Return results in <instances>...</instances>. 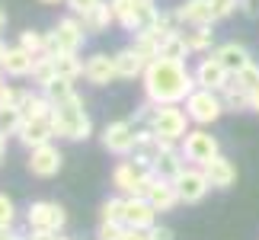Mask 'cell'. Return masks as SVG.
<instances>
[{"label": "cell", "instance_id": "484cf974", "mask_svg": "<svg viewBox=\"0 0 259 240\" xmlns=\"http://www.w3.org/2000/svg\"><path fill=\"white\" fill-rule=\"evenodd\" d=\"M186 170V157H183V151H176V147H170V151H163L160 157L154 160V173L157 176H163V179H179V173Z\"/></svg>", "mask_w": 259, "mask_h": 240}, {"label": "cell", "instance_id": "44dd1931", "mask_svg": "<svg viewBox=\"0 0 259 240\" xmlns=\"http://www.w3.org/2000/svg\"><path fill=\"white\" fill-rule=\"evenodd\" d=\"M80 23L87 29V35H99V32H109V26L115 23V13H112V0H99V4L90 10V13L80 16Z\"/></svg>", "mask_w": 259, "mask_h": 240}, {"label": "cell", "instance_id": "cb8c5ba5", "mask_svg": "<svg viewBox=\"0 0 259 240\" xmlns=\"http://www.w3.org/2000/svg\"><path fill=\"white\" fill-rule=\"evenodd\" d=\"M183 42L189 48V55H202V52H211L214 48V32H211V26H186Z\"/></svg>", "mask_w": 259, "mask_h": 240}, {"label": "cell", "instance_id": "f5cc1de1", "mask_svg": "<svg viewBox=\"0 0 259 240\" xmlns=\"http://www.w3.org/2000/svg\"><path fill=\"white\" fill-rule=\"evenodd\" d=\"M42 4H61V0H42Z\"/></svg>", "mask_w": 259, "mask_h": 240}, {"label": "cell", "instance_id": "f546056e", "mask_svg": "<svg viewBox=\"0 0 259 240\" xmlns=\"http://www.w3.org/2000/svg\"><path fill=\"white\" fill-rule=\"evenodd\" d=\"M32 84H38V90H42L45 84H52V80L58 77V71H55V58L52 55H38L35 58V67H32Z\"/></svg>", "mask_w": 259, "mask_h": 240}, {"label": "cell", "instance_id": "3957f363", "mask_svg": "<svg viewBox=\"0 0 259 240\" xmlns=\"http://www.w3.org/2000/svg\"><path fill=\"white\" fill-rule=\"evenodd\" d=\"M154 164L138 154H128L125 160H118L112 170V186L122 195H147V189L154 183Z\"/></svg>", "mask_w": 259, "mask_h": 240}, {"label": "cell", "instance_id": "74e56055", "mask_svg": "<svg viewBox=\"0 0 259 240\" xmlns=\"http://www.w3.org/2000/svg\"><path fill=\"white\" fill-rule=\"evenodd\" d=\"M125 224L122 221H99L96 227V240H122Z\"/></svg>", "mask_w": 259, "mask_h": 240}, {"label": "cell", "instance_id": "7dc6e473", "mask_svg": "<svg viewBox=\"0 0 259 240\" xmlns=\"http://www.w3.org/2000/svg\"><path fill=\"white\" fill-rule=\"evenodd\" d=\"M250 109H253V112H259V87L253 90V96H250Z\"/></svg>", "mask_w": 259, "mask_h": 240}, {"label": "cell", "instance_id": "ffe728a7", "mask_svg": "<svg viewBox=\"0 0 259 240\" xmlns=\"http://www.w3.org/2000/svg\"><path fill=\"white\" fill-rule=\"evenodd\" d=\"M115 58V71H118V80H135V77H144V71H147V58H141L135 52L132 45L128 48H122V52H115L112 55Z\"/></svg>", "mask_w": 259, "mask_h": 240}, {"label": "cell", "instance_id": "5b68a950", "mask_svg": "<svg viewBox=\"0 0 259 240\" xmlns=\"http://www.w3.org/2000/svg\"><path fill=\"white\" fill-rule=\"evenodd\" d=\"M83 38H87V29L83 23L74 16H64V19H58V26L52 29V32L45 35V42H48V55H74V52H80V45H83Z\"/></svg>", "mask_w": 259, "mask_h": 240}, {"label": "cell", "instance_id": "681fc988", "mask_svg": "<svg viewBox=\"0 0 259 240\" xmlns=\"http://www.w3.org/2000/svg\"><path fill=\"white\" fill-rule=\"evenodd\" d=\"M4 26H7V13H4V7H0V32H4Z\"/></svg>", "mask_w": 259, "mask_h": 240}, {"label": "cell", "instance_id": "836d02e7", "mask_svg": "<svg viewBox=\"0 0 259 240\" xmlns=\"http://www.w3.org/2000/svg\"><path fill=\"white\" fill-rule=\"evenodd\" d=\"M19 45L26 48L29 55H48V42H45V35L42 32H35V29H26V32H19Z\"/></svg>", "mask_w": 259, "mask_h": 240}, {"label": "cell", "instance_id": "bcb514c9", "mask_svg": "<svg viewBox=\"0 0 259 240\" xmlns=\"http://www.w3.org/2000/svg\"><path fill=\"white\" fill-rule=\"evenodd\" d=\"M0 240H26V237H19V234H13V227H10V231H0Z\"/></svg>", "mask_w": 259, "mask_h": 240}, {"label": "cell", "instance_id": "816d5d0a", "mask_svg": "<svg viewBox=\"0 0 259 240\" xmlns=\"http://www.w3.org/2000/svg\"><path fill=\"white\" fill-rule=\"evenodd\" d=\"M4 58H7V45L0 42V61H4Z\"/></svg>", "mask_w": 259, "mask_h": 240}, {"label": "cell", "instance_id": "5bb4252c", "mask_svg": "<svg viewBox=\"0 0 259 240\" xmlns=\"http://www.w3.org/2000/svg\"><path fill=\"white\" fill-rule=\"evenodd\" d=\"M83 77H87V84H93V87H109L112 80H118L115 58H109L103 52L90 55L87 61H83Z\"/></svg>", "mask_w": 259, "mask_h": 240}, {"label": "cell", "instance_id": "ab89813d", "mask_svg": "<svg viewBox=\"0 0 259 240\" xmlns=\"http://www.w3.org/2000/svg\"><path fill=\"white\" fill-rule=\"evenodd\" d=\"M240 7V0H211V10H214V19H227L234 10Z\"/></svg>", "mask_w": 259, "mask_h": 240}, {"label": "cell", "instance_id": "d6a6232c", "mask_svg": "<svg viewBox=\"0 0 259 240\" xmlns=\"http://www.w3.org/2000/svg\"><path fill=\"white\" fill-rule=\"evenodd\" d=\"M23 112H19V106H0V132H4L7 138L16 135L19 128H23Z\"/></svg>", "mask_w": 259, "mask_h": 240}, {"label": "cell", "instance_id": "8d00e7d4", "mask_svg": "<svg viewBox=\"0 0 259 240\" xmlns=\"http://www.w3.org/2000/svg\"><path fill=\"white\" fill-rule=\"evenodd\" d=\"M231 77H234L243 90H250V96H253V90L259 87V67H256V64H246L243 71H237V74H231Z\"/></svg>", "mask_w": 259, "mask_h": 240}, {"label": "cell", "instance_id": "9c48e42d", "mask_svg": "<svg viewBox=\"0 0 259 240\" xmlns=\"http://www.w3.org/2000/svg\"><path fill=\"white\" fill-rule=\"evenodd\" d=\"M135 144H138V128L132 118H118V122H109L103 128V147L115 157H128L135 154Z\"/></svg>", "mask_w": 259, "mask_h": 240}, {"label": "cell", "instance_id": "d590c367", "mask_svg": "<svg viewBox=\"0 0 259 240\" xmlns=\"http://www.w3.org/2000/svg\"><path fill=\"white\" fill-rule=\"evenodd\" d=\"M151 29H157V32H160V35L166 38V35H173V32H179V29H183V26H179V19H176V10H173V13H163V10H160V13L154 16V23H151Z\"/></svg>", "mask_w": 259, "mask_h": 240}, {"label": "cell", "instance_id": "8992f818", "mask_svg": "<svg viewBox=\"0 0 259 240\" xmlns=\"http://www.w3.org/2000/svg\"><path fill=\"white\" fill-rule=\"evenodd\" d=\"M183 106H186V112L195 125H214L218 118L227 112L221 93H218V90H205V87H195L192 93L186 96Z\"/></svg>", "mask_w": 259, "mask_h": 240}, {"label": "cell", "instance_id": "6da1fadb", "mask_svg": "<svg viewBox=\"0 0 259 240\" xmlns=\"http://www.w3.org/2000/svg\"><path fill=\"white\" fill-rule=\"evenodd\" d=\"M144 96L151 103H186V96L198 87L195 74L186 71V61H166V58H154L144 71Z\"/></svg>", "mask_w": 259, "mask_h": 240}, {"label": "cell", "instance_id": "f907efd6", "mask_svg": "<svg viewBox=\"0 0 259 240\" xmlns=\"http://www.w3.org/2000/svg\"><path fill=\"white\" fill-rule=\"evenodd\" d=\"M7 87V74H4V67H0V90Z\"/></svg>", "mask_w": 259, "mask_h": 240}, {"label": "cell", "instance_id": "7bdbcfd3", "mask_svg": "<svg viewBox=\"0 0 259 240\" xmlns=\"http://www.w3.org/2000/svg\"><path fill=\"white\" fill-rule=\"evenodd\" d=\"M122 240H151V231H144V227H125Z\"/></svg>", "mask_w": 259, "mask_h": 240}, {"label": "cell", "instance_id": "d4e9b609", "mask_svg": "<svg viewBox=\"0 0 259 240\" xmlns=\"http://www.w3.org/2000/svg\"><path fill=\"white\" fill-rule=\"evenodd\" d=\"M52 109L55 106L45 93L23 90V96H19V112H23V118H45V115H52Z\"/></svg>", "mask_w": 259, "mask_h": 240}, {"label": "cell", "instance_id": "83f0119b", "mask_svg": "<svg viewBox=\"0 0 259 240\" xmlns=\"http://www.w3.org/2000/svg\"><path fill=\"white\" fill-rule=\"evenodd\" d=\"M221 99H224V109H227V112H246V109H250V90H243L234 77L224 84Z\"/></svg>", "mask_w": 259, "mask_h": 240}, {"label": "cell", "instance_id": "b9f144b4", "mask_svg": "<svg viewBox=\"0 0 259 240\" xmlns=\"http://www.w3.org/2000/svg\"><path fill=\"white\" fill-rule=\"evenodd\" d=\"M64 4L71 7L77 16H83V13H90V10H93V7L99 4V0H64Z\"/></svg>", "mask_w": 259, "mask_h": 240}, {"label": "cell", "instance_id": "60d3db41", "mask_svg": "<svg viewBox=\"0 0 259 240\" xmlns=\"http://www.w3.org/2000/svg\"><path fill=\"white\" fill-rule=\"evenodd\" d=\"M19 96H23V90H16V87H4L0 90V106H19Z\"/></svg>", "mask_w": 259, "mask_h": 240}, {"label": "cell", "instance_id": "ee69618b", "mask_svg": "<svg viewBox=\"0 0 259 240\" xmlns=\"http://www.w3.org/2000/svg\"><path fill=\"white\" fill-rule=\"evenodd\" d=\"M151 240H176V234L170 231V227H151Z\"/></svg>", "mask_w": 259, "mask_h": 240}, {"label": "cell", "instance_id": "f6af8a7d", "mask_svg": "<svg viewBox=\"0 0 259 240\" xmlns=\"http://www.w3.org/2000/svg\"><path fill=\"white\" fill-rule=\"evenodd\" d=\"M240 7L246 16H259V0H240Z\"/></svg>", "mask_w": 259, "mask_h": 240}, {"label": "cell", "instance_id": "4dcf8cb0", "mask_svg": "<svg viewBox=\"0 0 259 240\" xmlns=\"http://www.w3.org/2000/svg\"><path fill=\"white\" fill-rule=\"evenodd\" d=\"M42 93L52 99V106H58V103H64V99H71V96H74V80H67V77H55L52 84H45V87H42Z\"/></svg>", "mask_w": 259, "mask_h": 240}, {"label": "cell", "instance_id": "30bf717a", "mask_svg": "<svg viewBox=\"0 0 259 240\" xmlns=\"http://www.w3.org/2000/svg\"><path fill=\"white\" fill-rule=\"evenodd\" d=\"M208 189H211V183H208L205 170L198 164L186 167L183 173H179V179H176V192H179V202L183 205H198L208 195Z\"/></svg>", "mask_w": 259, "mask_h": 240}, {"label": "cell", "instance_id": "7a4b0ae2", "mask_svg": "<svg viewBox=\"0 0 259 240\" xmlns=\"http://www.w3.org/2000/svg\"><path fill=\"white\" fill-rule=\"evenodd\" d=\"M52 125H55V138H64V141H87L93 135V122H90L83 99L77 93L52 109Z\"/></svg>", "mask_w": 259, "mask_h": 240}, {"label": "cell", "instance_id": "52a82bcc", "mask_svg": "<svg viewBox=\"0 0 259 240\" xmlns=\"http://www.w3.org/2000/svg\"><path fill=\"white\" fill-rule=\"evenodd\" d=\"M112 13H115V23L125 29V32H141L154 23V16L160 10L154 7V0H112Z\"/></svg>", "mask_w": 259, "mask_h": 240}, {"label": "cell", "instance_id": "7c38bea8", "mask_svg": "<svg viewBox=\"0 0 259 240\" xmlns=\"http://www.w3.org/2000/svg\"><path fill=\"white\" fill-rule=\"evenodd\" d=\"M61 164H64V157H61V151H58L52 141H48V144H38V147L29 151V173L38 176V179L58 176V173H61Z\"/></svg>", "mask_w": 259, "mask_h": 240}, {"label": "cell", "instance_id": "2e32d148", "mask_svg": "<svg viewBox=\"0 0 259 240\" xmlns=\"http://www.w3.org/2000/svg\"><path fill=\"white\" fill-rule=\"evenodd\" d=\"M19 138V144L23 147H38V144H48V141H55V125H52V115H45V118H26L23 128L16 132Z\"/></svg>", "mask_w": 259, "mask_h": 240}, {"label": "cell", "instance_id": "4fadbf2b", "mask_svg": "<svg viewBox=\"0 0 259 240\" xmlns=\"http://www.w3.org/2000/svg\"><path fill=\"white\" fill-rule=\"evenodd\" d=\"M157 215L160 212L144 195H125V227H144V231H151L157 224Z\"/></svg>", "mask_w": 259, "mask_h": 240}, {"label": "cell", "instance_id": "9a60e30c", "mask_svg": "<svg viewBox=\"0 0 259 240\" xmlns=\"http://www.w3.org/2000/svg\"><path fill=\"white\" fill-rule=\"evenodd\" d=\"M195 84L198 87H205V90H218V93H221L224 90V84L227 80H231V71H227V67L218 61V58L211 55V58H202V61L195 64Z\"/></svg>", "mask_w": 259, "mask_h": 240}, {"label": "cell", "instance_id": "f1b7e54d", "mask_svg": "<svg viewBox=\"0 0 259 240\" xmlns=\"http://www.w3.org/2000/svg\"><path fill=\"white\" fill-rule=\"evenodd\" d=\"M186 55H189V48H186V42H183V29L163 38L160 58H166V61H186Z\"/></svg>", "mask_w": 259, "mask_h": 240}, {"label": "cell", "instance_id": "e575fe53", "mask_svg": "<svg viewBox=\"0 0 259 240\" xmlns=\"http://www.w3.org/2000/svg\"><path fill=\"white\" fill-rule=\"evenodd\" d=\"M99 218H103V221H122L125 224V195L106 198V202L99 205Z\"/></svg>", "mask_w": 259, "mask_h": 240}, {"label": "cell", "instance_id": "ac0fdd59", "mask_svg": "<svg viewBox=\"0 0 259 240\" xmlns=\"http://www.w3.org/2000/svg\"><path fill=\"white\" fill-rule=\"evenodd\" d=\"M144 198L157 208V212H173L176 205H183L179 202V192H176V183L173 179H163V176H154V183H151Z\"/></svg>", "mask_w": 259, "mask_h": 240}, {"label": "cell", "instance_id": "603a6c76", "mask_svg": "<svg viewBox=\"0 0 259 240\" xmlns=\"http://www.w3.org/2000/svg\"><path fill=\"white\" fill-rule=\"evenodd\" d=\"M218 61H221L231 74H237V71H243L246 64H253V58H250V52H246L243 45H237V42H224V45H218L214 52H211Z\"/></svg>", "mask_w": 259, "mask_h": 240}, {"label": "cell", "instance_id": "4316f807", "mask_svg": "<svg viewBox=\"0 0 259 240\" xmlns=\"http://www.w3.org/2000/svg\"><path fill=\"white\" fill-rule=\"evenodd\" d=\"M160 45H163V35L157 32V29H141V32H135V42H132V48L141 58H147V61H154V58H160Z\"/></svg>", "mask_w": 259, "mask_h": 240}, {"label": "cell", "instance_id": "d6986e66", "mask_svg": "<svg viewBox=\"0 0 259 240\" xmlns=\"http://www.w3.org/2000/svg\"><path fill=\"white\" fill-rule=\"evenodd\" d=\"M205 170V176H208V183H211V189H231L237 183V167H234V160H227L218 154L214 160H208V164L202 167Z\"/></svg>", "mask_w": 259, "mask_h": 240}, {"label": "cell", "instance_id": "277c9868", "mask_svg": "<svg viewBox=\"0 0 259 240\" xmlns=\"http://www.w3.org/2000/svg\"><path fill=\"white\" fill-rule=\"evenodd\" d=\"M189 122H192V118H189L186 106H179V103H163V106L154 109L151 128H154V135H160V138H166V141L179 144V141L189 135Z\"/></svg>", "mask_w": 259, "mask_h": 240}, {"label": "cell", "instance_id": "1f68e13d", "mask_svg": "<svg viewBox=\"0 0 259 240\" xmlns=\"http://www.w3.org/2000/svg\"><path fill=\"white\" fill-rule=\"evenodd\" d=\"M55 71L58 77H67V80H77V77H83V61L74 55H55Z\"/></svg>", "mask_w": 259, "mask_h": 240}, {"label": "cell", "instance_id": "f35d334b", "mask_svg": "<svg viewBox=\"0 0 259 240\" xmlns=\"http://www.w3.org/2000/svg\"><path fill=\"white\" fill-rule=\"evenodd\" d=\"M16 221V208H13V198L0 192V231H10Z\"/></svg>", "mask_w": 259, "mask_h": 240}, {"label": "cell", "instance_id": "ba28073f", "mask_svg": "<svg viewBox=\"0 0 259 240\" xmlns=\"http://www.w3.org/2000/svg\"><path fill=\"white\" fill-rule=\"evenodd\" d=\"M179 151H183V157L189 160V164L205 167L208 160H214L218 154H221V144H218V138L208 132L205 125H198V128H189V135L179 141Z\"/></svg>", "mask_w": 259, "mask_h": 240}, {"label": "cell", "instance_id": "c3c4849f", "mask_svg": "<svg viewBox=\"0 0 259 240\" xmlns=\"http://www.w3.org/2000/svg\"><path fill=\"white\" fill-rule=\"evenodd\" d=\"M4 154H7V135L0 132V164H4Z\"/></svg>", "mask_w": 259, "mask_h": 240}, {"label": "cell", "instance_id": "e0dca14e", "mask_svg": "<svg viewBox=\"0 0 259 240\" xmlns=\"http://www.w3.org/2000/svg\"><path fill=\"white\" fill-rule=\"evenodd\" d=\"M176 19L179 26H211L218 23L214 19V10H211V0H186L183 7H176Z\"/></svg>", "mask_w": 259, "mask_h": 240}, {"label": "cell", "instance_id": "8fae6325", "mask_svg": "<svg viewBox=\"0 0 259 240\" xmlns=\"http://www.w3.org/2000/svg\"><path fill=\"white\" fill-rule=\"evenodd\" d=\"M26 224L29 227H45V231H64L67 212L58 202H32L26 208Z\"/></svg>", "mask_w": 259, "mask_h": 240}, {"label": "cell", "instance_id": "7402d4cb", "mask_svg": "<svg viewBox=\"0 0 259 240\" xmlns=\"http://www.w3.org/2000/svg\"><path fill=\"white\" fill-rule=\"evenodd\" d=\"M0 67H4L7 77H29V74H32V67H35V55H29L23 45L7 48V58L0 61Z\"/></svg>", "mask_w": 259, "mask_h": 240}]
</instances>
